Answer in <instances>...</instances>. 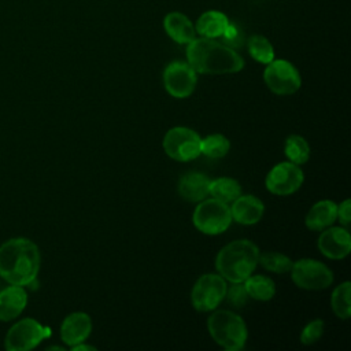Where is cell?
<instances>
[{"mask_svg":"<svg viewBox=\"0 0 351 351\" xmlns=\"http://www.w3.org/2000/svg\"><path fill=\"white\" fill-rule=\"evenodd\" d=\"M232 203H233L230 207L232 219L243 225L256 223L262 218L265 211L263 203L258 197L251 195L239 196Z\"/></svg>","mask_w":351,"mask_h":351,"instance_id":"15","label":"cell"},{"mask_svg":"<svg viewBox=\"0 0 351 351\" xmlns=\"http://www.w3.org/2000/svg\"><path fill=\"white\" fill-rule=\"evenodd\" d=\"M226 282L219 274H203L192 288L191 300L197 311L214 310L225 298Z\"/></svg>","mask_w":351,"mask_h":351,"instance_id":"9","label":"cell"},{"mask_svg":"<svg viewBox=\"0 0 351 351\" xmlns=\"http://www.w3.org/2000/svg\"><path fill=\"white\" fill-rule=\"evenodd\" d=\"M318 248L330 259L346 258L351 250V237L348 230L344 228H329L324 230L318 237Z\"/></svg>","mask_w":351,"mask_h":351,"instance_id":"13","label":"cell"},{"mask_svg":"<svg viewBox=\"0 0 351 351\" xmlns=\"http://www.w3.org/2000/svg\"><path fill=\"white\" fill-rule=\"evenodd\" d=\"M243 282L248 296L255 300H270L276 293V285L270 277L262 274L250 276Z\"/></svg>","mask_w":351,"mask_h":351,"instance_id":"21","label":"cell"},{"mask_svg":"<svg viewBox=\"0 0 351 351\" xmlns=\"http://www.w3.org/2000/svg\"><path fill=\"white\" fill-rule=\"evenodd\" d=\"M350 292L351 284L350 281H344L343 284L337 285L332 293V310L341 319H348L351 315Z\"/></svg>","mask_w":351,"mask_h":351,"instance_id":"25","label":"cell"},{"mask_svg":"<svg viewBox=\"0 0 351 351\" xmlns=\"http://www.w3.org/2000/svg\"><path fill=\"white\" fill-rule=\"evenodd\" d=\"M259 250L250 240H234L226 244L215 258L219 274L230 282H243L258 265Z\"/></svg>","mask_w":351,"mask_h":351,"instance_id":"3","label":"cell"},{"mask_svg":"<svg viewBox=\"0 0 351 351\" xmlns=\"http://www.w3.org/2000/svg\"><path fill=\"white\" fill-rule=\"evenodd\" d=\"M225 298L228 303H230L234 307H241L247 303L248 300V293L245 291V287L241 285V282H233V285L225 292Z\"/></svg>","mask_w":351,"mask_h":351,"instance_id":"30","label":"cell"},{"mask_svg":"<svg viewBox=\"0 0 351 351\" xmlns=\"http://www.w3.org/2000/svg\"><path fill=\"white\" fill-rule=\"evenodd\" d=\"M167 36L178 44H189L196 38V30L186 15L178 11L169 12L163 19Z\"/></svg>","mask_w":351,"mask_h":351,"instance_id":"16","label":"cell"},{"mask_svg":"<svg viewBox=\"0 0 351 351\" xmlns=\"http://www.w3.org/2000/svg\"><path fill=\"white\" fill-rule=\"evenodd\" d=\"M210 180L202 173H188L181 177L178 192L188 202H202L208 195Z\"/></svg>","mask_w":351,"mask_h":351,"instance_id":"19","label":"cell"},{"mask_svg":"<svg viewBox=\"0 0 351 351\" xmlns=\"http://www.w3.org/2000/svg\"><path fill=\"white\" fill-rule=\"evenodd\" d=\"M208 193L213 197H215V199H218V200H221L223 203H230L236 197L240 196L241 186L233 178L221 177V178H215V180L210 181Z\"/></svg>","mask_w":351,"mask_h":351,"instance_id":"22","label":"cell"},{"mask_svg":"<svg viewBox=\"0 0 351 351\" xmlns=\"http://www.w3.org/2000/svg\"><path fill=\"white\" fill-rule=\"evenodd\" d=\"M337 218V206L332 200H321L315 203L306 215V226L311 230H324L329 228Z\"/></svg>","mask_w":351,"mask_h":351,"instance_id":"18","label":"cell"},{"mask_svg":"<svg viewBox=\"0 0 351 351\" xmlns=\"http://www.w3.org/2000/svg\"><path fill=\"white\" fill-rule=\"evenodd\" d=\"M228 23H229V19L223 12L210 10V11L203 12L199 16V19L195 25V30L202 37L217 38V37L222 36Z\"/></svg>","mask_w":351,"mask_h":351,"instance_id":"20","label":"cell"},{"mask_svg":"<svg viewBox=\"0 0 351 351\" xmlns=\"http://www.w3.org/2000/svg\"><path fill=\"white\" fill-rule=\"evenodd\" d=\"M337 218H339V221H340L344 226H348V225H350L351 203H350L348 199H346L343 203H340V206H337Z\"/></svg>","mask_w":351,"mask_h":351,"instance_id":"31","label":"cell"},{"mask_svg":"<svg viewBox=\"0 0 351 351\" xmlns=\"http://www.w3.org/2000/svg\"><path fill=\"white\" fill-rule=\"evenodd\" d=\"M196 71L188 62H171L163 71L166 90L177 99L188 97L196 86Z\"/></svg>","mask_w":351,"mask_h":351,"instance_id":"12","label":"cell"},{"mask_svg":"<svg viewBox=\"0 0 351 351\" xmlns=\"http://www.w3.org/2000/svg\"><path fill=\"white\" fill-rule=\"evenodd\" d=\"M322 333H324V321L314 319L303 328L302 335H300V341H302V344H306V346L314 344L315 341H318L321 339Z\"/></svg>","mask_w":351,"mask_h":351,"instance_id":"29","label":"cell"},{"mask_svg":"<svg viewBox=\"0 0 351 351\" xmlns=\"http://www.w3.org/2000/svg\"><path fill=\"white\" fill-rule=\"evenodd\" d=\"M258 263H261V266L269 271L282 274L291 270L293 262L280 252H263L259 254Z\"/></svg>","mask_w":351,"mask_h":351,"instance_id":"27","label":"cell"},{"mask_svg":"<svg viewBox=\"0 0 351 351\" xmlns=\"http://www.w3.org/2000/svg\"><path fill=\"white\" fill-rule=\"evenodd\" d=\"M40 270L37 245L23 237L5 241L0 247V276L12 285H30Z\"/></svg>","mask_w":351,"mask_h":351,"instance_id":"1","label":"cell"},{"mask_svg":"<svg viewBox=\"0 0 351 351\" xmlns=\"http://www.w3.org/2000/svg\"><path fill=\"white\" fill-rule=\"evenodd\" d=\"M247 47H248L250 55L259 63L267 64L274 59L273 45L270 44V41L266 37H263L261 34L251 36L247 41Z\"/></svg>","mask_w":351,"mask_h":351,"instance_id":"23","label":"cell"},{"mask_svg":"<svg viewBox=\"0 0 351 351\" xmlns=\"http://www.w3.org/2000/svg\"><path fill=\"white\" fill-rule=\"evenodd\" d=\"M230 148L229 140L222 134H210L200 141V154L208 158H223Z\"/></svg>","mask_w":351,"mask_h":351,"instance_id":"26","label":"cell"},{"mask_svg":"<svg viewBox=\"0 0 351 351\" xmlns=\"http://www.w3.org/2000/svg\"><path fill=\"white\" fill-rule=\"evenodd\" d=\"M303 182V171L299 165L281 162L276 165L266 176L265 184L269 192L280 196L296 192Z\"/></svg>","mask_w":351,"mask_h":351,"instance_id":"11","label":"cell"},{"mask_svg":"<svg viewBox=\"0 0 351 351\" xmlns=\"http://www.w3.org/2000/svg\"><path fill=\"white\" fill-rule=\"evenodd\" d=\"M221 38H222V44L228 45V47L232 48V49H236V48L243 47V45H244V41H245L243 29H241L237 23L230 22V21H229L226 29L223 30Z\"/></svg>","mask_w":351,"mask_h":351,"instance_id":"28","label":"cell"},{"mask_svg":"<svg viewBox=\"0 0 351 351\" xmlns=\"http://www.w3.org/2000/svg\"><path fill=\"white\" fill-rule=\"evenodd\" d=\"M49 335V328L43 326L33 318H23L8 330L5 336V348L8 351H27L38 346Z\"/></svg>","mask_w":351,"mask_h":351,"instance_id":"8","label":"cell"},{"mask_svg":"<svg viewBox=\"0 0 351 351\" xmlns=\"http://www.w3.org/2000/svg\"><path fill=\"white\" fill-rule=\"evenodd\" d=\"M71 350L73 351H82V350H85V351H89V350H92V351H95L96 348L95 347H92V346H86V344H82V343H78V344H75V346H73L71 347Z\"/></svg>","mask_w":351,"mask_h":351,"instance_id":"32","label":"cell"},{"mask_svg":"<svg viewBox=\"0 0 351 351\" xmlns=\"http://www.w3.org/2000/svg\"><path fill=\"white\" fill-rule=\"evenodd\" d=\"M267 88L277 95H291L300 88V75L296 67L284 59H273L263 71Z\"/></svg>","mask_w":351,"mask_h":351,"instance_id":"10","label":"cell"},{"mask_svg":"<svg viewBox=\"0 0 351 351\" xmlns=\"http://www.w3.org/2000/svg\"><path fill=\"white\" fill-rule=\"evenodd\" d=\"M207 328L217 344L237 351L241 350L247 340V328L240 315L229 310L214 311L207 321Z\"/></svg>","mask_w":351,"mask_h":351,"instance_id":"4","label":"cell"},{"mask_svg":"<svg viewBox=\"0 0 351 351\" xmlns=\"http://www.w3.org/2000/svg\"><path fill=\"white\" fill-rule=\"evenodd\" d=\"M199 134L184 126L171 128L163 137V149L174 160L188 162L200 155Z\"/></svg>","mask_w":351,"mask_h":351,"instance_id":"6","label":"cell"},{"mask_svg":"<svg viewBox=\"0 0 351 351\" xmlns=\"http://www.w3.org/2000/svg\"><path fill=\"white\" fill-rule=\"evenodd\" d=\"M285 155L289 162L295 165H303L310 156V147L302 136L291 134L285 140Z\"/></svg>","mask_w":351,"mask_h":351,"instance_id":"24","label":"cell"},{"mask_svg":"<svg viewBox=\"0 0 351 351\" xmlns=\"http://www.w3.org/2000/svg\"><path fill=\"white\" fill-rule=\"evenodd\" d=\"M90 317L85 313H73L63 319L60 326V337L67 346L73 347L78 343H84L90 335Z\"/></svg>","mask_w":351,"mask_h":351,"instance_id":"14","label":"cell"},{"mask_svg":"<svg viewBox=\"0 0 351 351\" xmlns=\"http://www.w3.org/2000/svg\"><path fill=\"white\" fill-rule=\"evenodd\" d=\"M289 271L292 281L303 289H324L333 282L330 269L315 259H300L293 262Z\"/></svg>","mask_w":351,"mask_h":351,"instance_id":"7","label":"cell"},{"mask_svg":"<svg viewBox=\"0 0 351 351\" xmlns=\"http://www.w3.org/2000/svg\"><path fill=\"white\" fill-rule=\"evenodd\" d=\"M27 303L26 291L21 285H10L0 292V321L16 318Z\"/></svg>","mask_w":351,"mask_h":351,"instance_id":"17","label":"cell"},{"mask_svg":"<svg viewBox=\"0 0 351 351\" xmlns=\"http://www.w3.org/2000/svg\"><path fill=\"white\" fill-rule=\"evenodd\" d=\"M188 63L200 74H229L244 67L243 58L228 45L213 38H195L186 47Z\"/></svg>","mask_w":351,"mask_h":351,"instance_id":"2","label":"cell"},{"mask_svg":"<svg viewBox=\"0 0 351 351\" xmlns=\"http://www.w3.org/2000/svg\"><path fill=\"white\" fill-rule=\"evenodd\" d=\"M193 225L204 234H219L225 232L230 222L232 214L228 203H223L215 197L204 200L197 204L193 211Z\"/></svg>","mask_w":351,"mask_h":351,"instance_id":"5","label":"cell"}]
</instances>
